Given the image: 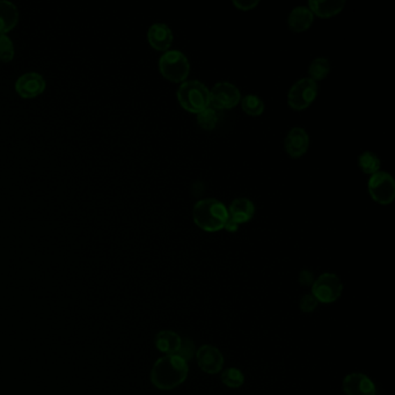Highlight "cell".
I'll return each mask as SVG.
<instances>
[{
    "label": "cell",
    "mask_w": 395,
    "mask_h": 395,
    "mask_svg": "<svg viewBox=\"0 0 395 395\" xmlns=\"http://www.w3.org/2000/svg\"><path fill=\"white\" fill-rule=\"evenodd\" d=\"M187 362L177 355H166L154 363L151 372L153 385L163 391L180 386L187 379Z\"/></svg>",
    "instance_id": "cell-1"
},
{
    "label": "cell",
    "mask_w": 395,
    "mask_h": 395,
    "mask_svg": "<svg viewBox=\"0 0 395 395\" xmlns=\"http://www.w3.org/2000/svg\"><path fill=\"white\" fill-rule=\"evenodd\" d=\"M193 219L195 224L205 232H217L225 227L229 210L222 202L215 198H204L194 205Z\"/></svg>",
    "instance_id": "cell-2"
},
{
    "label": "cell",
    "mask_w": 395,
    "mask_h": 395,
    "mask_svg": "<svg viewBox=\"0 0 395 395\" xmlns=\"http://www.w3.org/2000/svg\"><path fill=\"white\" fill-rule=\"evenodd\" d=\"M177 100L184 109L198 114L210 106V90L198 80L184 81L177 90Z\"/></svg>",
    "instance_id": "cell-3"
},
{
    "label": "cell",
    "mask_w": 395,
    "mask_h": 395,
    "mask_svg": "<svg viewBox=\"0 0 395 395\" xmlns=\"http://www.w3.org/2000/svg\"><path fill=\"white\" fill-rule=\"evenodd\" d=\"M161 76L172 83H184L191 73L187 56L179 50H168L159 59Z\"/></svg>",
    "instance_id": "cell-4"
},
{
    "label": "cell",
    "mask_w": 395,
    "mask_h": 395,
    "mask_svg": "<svg viewBox=\"0 0 395 395\" xmlns=\"http://www.w3.org/2000/svg\"><path fill=\"white\" fill-rule=\"evenodd\" d=\"M316 95L318 83L309 78H303L289 90L288 104L295 111H304L313 104Z\"/></svg>",
    "instance_id": "cell-5"
},
{
    "label": "cell",
    "mask_w": 395,
    "mask_h": 395,
    "mask_svg": "<svg viewBox=\"0 0 395 395\" xmlns=\"http://www.w3.org/2000/svg\"><path fill=\"white\" fill-rule=\"evenodd\" d=\"M344 291V284L335 274L325 273L312 284V295L318 302L330 304L337 302Z\"/></svg>",
    "instance_id": "cell-6"
},
{
    "label": "cell",
    "mask_w": 395,
    "mask_h": 395,
    "mask_svg": "<svg viewBox=\"0 0 395 395\" xmlns=\"http://www.w3.org/2000/svg\"><path fill=\"white\" fill-rule=\"evenodd\" d=\"M369 193L377 203L389 205L395 198V182L392 175L386 172L372 174L368 184Z\"/></svg>",
    "instance_id": "cell-7"
},
{
    "label": "cell",
    "mask_w": 395,
    "mask_h": 395,
    "mask_svg": "<svg viewBox=\"0 0 395 395\" xmlns=\"http://www.w3.org/2000/svg\"><path fill=\"white\" fill-rule=\"evenodd\" d=\"M241 101L238 87L227 81L216 83L210 90V107L217 109H232Z\"/></svg>",
    "instance_id": "cell-8"
},
{
    "label": "cell",
    "mask_w": 395,
    "mask_h": 395,
    "mask_svg": "<svg viewBox=\"0 0 395 395\" xmlns=\"http://www.w3.org/2000/svg\"><path fill=\"white\" fill-rule=\"evenodd\" d=\"M47 83L42 74L38 72L24 73L15 81V90L24 99H33L41 95L45 90Z\"/></svg>",
    "instance_id": "cell-9"
},
{
    "label": "cell",
    "mask_w": 395,
    "mask_h": 395,
    "mask_svg": "<svg viewBox=\"0 0 395 395\" xmlns=\"http://www.w3.org/2000/svg\"><path fill=\"white\" fill-rule=\"evenodd\" d=\"M196 358H198V366L201 368L202 371L209 375L218 373L224 366V357H223L222 353L210 344L202 346L196 351Z\"/></svg>",
    "instance_id": "cell-10"
},
{
    "label": "cell",
    "mask_w": 395,
    "mask_h": 395,
    "mask_svg": "<svg viewBox=\"0 0 395 395\" xmlns=\"http://www.w3.org/2000/svg\"><path fill=\"white\" fill-rule=\"evenodd\" d=\"M285 151L291 158H300L304 156L309 146V136L305 129L293 128L289 131L285 138Z\"/></svg>",
    "instance_id": "cell-11"
},
{
    "label": "cell",
    "mask_w": 395,
    "mask_h": 395,
    "mask_svg": "<svg viewBox=\"0 0 395 395\" xmlns=\"http://www.w3.org/2000/svg\"><path fill=\"white\" fill-rule=\"evenodd\" d=\"M346 395H376V386L368 376L363 373H350L344 379Z\"/></svg>",
    "instance_id": "cell-12"
},
{
    "label": "cell",
    "mask_w": 395,
    "mask_h": 395,
    "mask_svg": "<svg viewBox=\"0 0 395 395\" xmlns=\"http://www.w3.org/2000/svg\"><path fill=\"white\" fill-rule=\"evenodd\" d=\"M147 41L158 51H168L173 43V33L166 24H154L147 31Z\"/></svg>",
    "instance_id": "cell-13"
},
{
    "label": "cell",
    "mask_w": 395,
    "mask_h": 395,
    "mask_svg": "<svg viewBox=\"0 0 395 395\" xmlns=\"http://www.w3.org/2000/svg\"><path fill=\"white\" fill-rule=\"evenodd\" d=\"M255 213V205L248 198H236L231 203L229 209V219L240 225L250 222Z\"/></svg>",
    "instance_id": "cell-14"
},
{
    "label": "cell",
    "mask_w": 395,
    "mask_h": 395,
    "mask_svg": "<svg viewBox=\"0 0 395 395\" xmlns=\"http://www.w3.org/2000/svg\"><path fill=\"white\" fill-rule=\"evenodd\" d=\"M313 21H314V14L311 12L309 7H295L289 14V28L296 33L307 31L312 26Z\"/></svg>",
    "instance_id": "cell-15"
},
{
    "label": "cell",
    "mask_w": 395,
    "mask_h": 395,
    "mask_svg": "<svg viewBox=\"0 0 395 395\" xmlns=\"http://www.w3.org/2000/svg\"><path fill=\"white\" fill-rule=\"evenodd\" d=\"M19 22V10L8 0H0V34L13 31Z\"/></svg>",
    "instance_id": "cell-16"
},
{
    "label": "cell",
    "mask_w": 395,
    "mask_h": 395,
    "mask_svg": "<svg viewBox=\"0 0 395 395\" xmlns=\"http://www.w3.org/2000/svg\"><path fill=\"white\" fill-rule=\"evenodd\" d=\"M344 5V0H311L309 8L318 17H332L342 12Z\"/></svg>",
    "instance_id": "cell-17"
},
{
    "label": "cell",
    "mask_w": 395,
    "mask_h": 395,
    "mask_svg": "<svg viewBox=\"0 0 395 395\" xmlns=\"http://www.w3.org/2000/svg\"><path fill=\"white\" fill-rule=\"evenodd\" d=\"M181 339L179 334L172 330H163L160 333L156 334V347L158 350L161 351L166 355H177V351L180 349Z\"/></svg>",
    "instance_id": "cell-18"
},
{
    "label": "cell",
    "mask_w": 395,
    "mask_h": 395,
    "mask_svg": "<svg viewBox=\"0 0 395 395\" xmlns=\"http://www.w3.org/2000/svg\"><path fill=\"white\" fill-rule=\"evenodd\" d=\"M330 63L325 57H318V58L313 59L312 63L309 64V78L314 80L316 83L319 80L325 79L330 74Z\"/></svg>",
    "instance_id": "cell-19"
},
{
    "label": "cell",
    "mask_w": 395,
    "mask_h": 395,
    "mask_svg": "<svg viewBox=\"0 0 395 395\" xmlns=\"http://www.w3.org/2000/svg\"><path fill=\"white\" fill-rule=\"evenodd\" d=\"M241 102V108L243 111L250 116H260L264 114V101L261 100L260 97L254 94H248L246 97H243Z\"/></svg>",
    "instance_id": "cell-20"
},
{
    "label": "cell",
    "mask_w": 395,
    "mask_h": 395,
    "mask_svg": "<svg viewBox=\"0 0 395 395\" xmlns=\"http://www.w3.org/2000/svg\"><path fill=\"white\" fill-rule=\"evenodd\" d=\"M358 165H360V168H361L365 174H372L377 173L379 172V168H380V159H379L378 156H376L375 153L366 152L362 153L360 158H358Z\"/></svg>",
    "instance_id": "cell-21"
},
{
    "label": "cell",
    "mask_w": 395,
    "mask_h": 395,
    "mask_svg": "<svg viewBox=\"0 0 395 395\" xmlns=\"http://www.w3.org/2000/svg\"><path fill=\"white\" fill-rule=\"evenodd\" d=\"M196 115H198V125L204 130L211 131L216 128V125L218 124V113L215 108L209 106L208 108H205L204 111H202L201 113Z\"/></svg>",
    "instance_id": "cell-22"
},
{
    "label": "cell",
    "mask_w": 395,
    "mask_h": 395,
    "mask_svg": "<svg viewBox=\"0 0 395 395\" xmlns=\"http://www.w3.org/2000/svg\"><path fill=\"white\" fill-rule=\"evenodd\" d=\"M222 382L229 389H238L243 385L245 377L243 372L236 368H229L222 373Z\"/></svg>",
    "instance_id": "cell-23"
},
{
    "label": "cell",
    "mask_w": 395,
    "mask_h": 395,
    "mask_svg": "<svg viewBox=\"0 0 395 395\" xmlns=\"http://www.w3.org/2000/svg\"><path fill=\"white\" fill-rule=\"evenodd\" d=\"M15 50L14 45L7 35L0 34V62L8 63L13 61Z\"/></svg>",
    "instance_id": "cell-24"
},
{
    "label": "cell",
    "mask_w": 395,
    "mask_h": 395,
    "mask_svg": "<svg viewBox=\"0 0 395 395\" xmlns=\"http://www.w3.org/2000/svg\"><path fill=\"white\" fill-rule=\"evenodd\" d=\"M177 355L179 357L182 358L184 361L188 362L189 360H191L195 355L194 342L189 340V339H182L180 349L177 351Z\"/></svg>",
    "instance_id": "cell-25"
},
{
    "label": "cell",
    "mask_w": 395,
    "mask_h": 395,
    "mask_svg": "<svg viewBox=\"0 0 395 395\" xmlns=\"http://www.w3.org/2000/svg\"><path fill=\"white\" fill-rule=\"evenodd\" d=\"M318 300L313 295H306L300 300V309L304 313H312L318 307Z\"/></svg>",
    "instance_id": "cell-26"
},
{
    "label": "cell",
    "mask_w": 395,
    "mask_h": 395,
    "mask_svg": "<svg viewBox=\"0 0 395 395\" xmlns=\"http://www.w3.org/2000/svg\"><path fill=\"white\" fill-rule=\"evenodd\" d=\"M259 3V0H233V5L240 10H252Z\"/></svg>",
    "instance_id": "cell-27"
},
{
    "label": "cell",
    "mask_w": 395,
    "mask_h": 395,
    "mask_svg": "<svg viewBox=\"0 0 395 395\" xmlns=\"http://www.w3.org/2000/svg\"><path fill=\"white\" fill-rule=\"evenodd\" d=\"M299 282H300V284L304 285V287L312 285L313 283H314L312 273H309V271H302L300 276H299Z\"/></svg>",
    "instance_id": "cell-28"
},
{
    "label": "cell",
    "mask_w": 395,
    "mask_h": 395,
    "mask_svg": "<svg viewBox=\"0 0 395 395\" xmlns=\"http://www.w3.org/2000/svg\"><path fill=\"white\" fill-rule=\"evenodd\" d=\"M224 229H227L229 232H236L238 229H239V225L236 224V223L233 222L232 219H227V222H226L225 227Z\"/></svg>",
    "instance_id": "cell-29"
}]
</instances>
